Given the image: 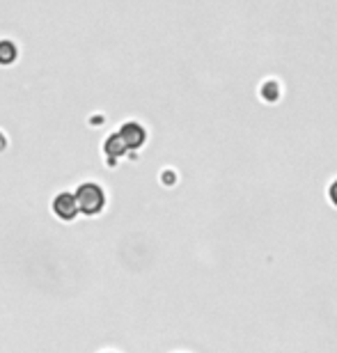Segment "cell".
<instances>
[{"mask_svg":"<svg viewBox=\"0 0 337 353\" xmlns=\"http://www.w3.org/2000/svg\"><path fill=\"white\" fill-rule=\"evenodd\" d=\"M76 202H79V211L81 214H88V216H94L99 214L106 204V195L103 190L96 186V183H83V186L76 190Z\"/></svg>","mask_w":337,"mask_h":353,"instance_id":"1","label":"cell"},{"mask_svg":"<svg viewBox=\"0 0 337 353\" xmlns=\"http://www.w3.org/2000/svg\"><path fill=\"white\" fill-rule=\"evenodd\" d=\"M53 211H55V216L62 218V221H74V218L81 214L79 202H76V197L72 193H60L58 197H55Z\"/></svg>","mask_w":337,"mask_h":353,"instance_id":"2","label":"cell"},{"mask_svg":"<svg viewBox=\"0 0 337 353\" xmlns=\"http://www.w3.org/2000/svg\"><path fill=\"white\" fill-rule=\"evenodd\" d=\"M124 150H126V145H124V140L119 138V136H115V138H110V140H108V145H106V152H108V157L117 159L119 154H122Z\"/></svg>","mask_w":337,"mask_h":353,"instance_id":"3","label":"cell"},{"mask_svg":"<svg viewBox=\"0 0 337 353\" xmlns=\"http://www.w3.org/2000/svg\"><path fill=\"white\" fill-rule=\"evenodd\" d=\"M328 200H331V204L337 209V179H333L331 186H328Z\"/></svg>","mask_w":337,"mask_h":353,"instance_id":"4","label":"cell"}]
</instances>
